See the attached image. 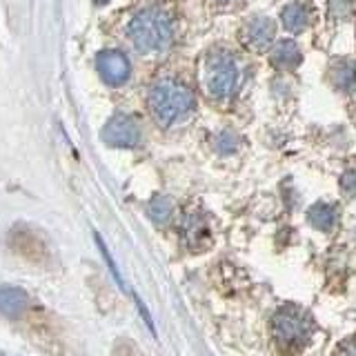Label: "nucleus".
<instances>
[{
	"label": "nucleus",
	"instance_id": "f3484780",
	"mask_svg": "<svg viewBox=\"0 0 356 356\" xmlns=\"http://www.w3.org/2000/svg\"><path fill=\"white\" fill-rule=\"evenodd\" d=\"M229 3H232V0H229Z\"/></svg>",
	"mask_w": 356,
	"mask_h": 356
},
{
	"label": "nucleus",
	"instance_id": "9b49d317",
	"mask_svg": "<svg viewBox=\"0 0 356 356\" xmlns=\"http://www.w3.org/2000/svg\"><path fill=\"white\" fill-rule=\"evenodd\" d=\"M307 218L316 229L330 232V229H334V225H337V209H334L332 205L318 203L307 211Z\"/></svg>",
	"mask_w": 356,
	"mask_h": 356
},
{
	"label": "nucleus",
	"instance_id": "423d86ee",
	"mask_svg": "<svg viewBox=\"0 0 356 356\" xmlns=\"http://www.w3.org/2000/svg\"><path fill=\"white\" fill-rule=\"evenodd\" d=\"M103 140L111 147H134L140 140V129L129 116H114L103 127Z\"/></svg>",
	"mask_w": 356,
	"mask_h": 356
},
{
	"label": "nucleus",
	"instance_id": "f257e3e1",
	"mask_svg": "<svg viewBox=\"0 0 356 356\" xmlns=\"http://www.w3.org/2000/svg\"><path fill=\"white\" fill-rule=\"evenodd\" d=\"M149 111L163 127H174L194 114L196 100L192 89L176 78H161L149 89Z\"/></svg>",
	"mask_w": 356,
	"mask_h": 356
},
{
	"label": "nucleus",
	"instance_id": "9d476101",
	"mask_svg": "<svg viewBox=\"0 0 356 356\" xmlns=\"http://www.w3.org/2000/svg\"><path fill=\"white\" fill-rule=\"evenodd\" d=\"M307 22H309V11L305 5H300V3H292V5H287L285 11H283V25L287 27V31H303L307 27Z\"/></svg>",
	"mask_w": 356,
	"mask_h": 356
},
{
	"label": "nucleus",
	"instance_id": "4468645a",
	"mask_svg": "<svg viewBox=\"0 0 356 356\" xmlns=\"http://www.w3.org/2000/svg\"><path fill=\"white\" fill-rule=\"evenodd\" d=\"M229 134H225V136H220V140H222V147H220V152H225V154H229L234 147H236V140L234 138H227Z\"/></svg>",
	"mask_w": 356,
	"mask_h": 356
},
{
	"label": "nucleus",
	"instance_id": "0eeeda50",
	"mask_svg": "<svg viewBox=\"0 0 356 356\" xmlns=\"http://www.w3.org/2000/svg\"><path fill=\"white\" fill-rule=\"evenodd\" d=\"M274 22L267 16H256L245 25V40L252 49L263 51L272 44L274 40Z\"/></svg>",
	"mask_w": 356,
	"mask_h": 356
},
{
	"label": "nucleus",
	"instance_id": "f8f14e48",
	"mask_svg": "<svg viewBox=\"0 0 356 356\" xmlns=\"http://www.w3.org/2000/svg\"><path fill=\"white\" fill-rule=\"evenodd\" d=\"M332 81L337 83L339 89H352L356 85V67L352 63H339L332 72Z\"/></svg>",
	"mask_w": 356,
	"mask_h": 356
},
{
	"label": "nucleus",
	"instance_id": "6e6552de",
	"mask_svg": "<svg viewBox=\"0 0 356 356\" xmlns=\"http://www.w3.org/2000/svg\"><path fill=\"white\" fill-rule=\"evenodd\" d=\"M29 307V296L20 287H0V312L9 318H20Z\"/></svg>",
	"mask_w": 356,
	"mask_h": 356
},
{
	"label": "nucleus",
	"instance_id": "f03ea898",
	"mask_svg": "<svg viewBox=\"0 0 356 356\" xmlns=\"http://www.w3.org/2000/svg\"><path fill=\"white\" fill-rule=\"evenodd\" d=\"M176 25L170 11L149 7L129 20L127 36L138 51H163L174 42Z\"/></svg>",
	"mask_w": 356,
	"mask_h": 356
},
{
	"label": "nucleus",
	"instance_id": "dca6fc26",
	"mask_svg": "<svg viewBox=\"0 0 356 356\" xmlns=\"http://www.w3.org/2000/svg\"><path fill=\"white\" fill-rule=\"evenodd\" d=\"M94 3H96V5H107L109 0H94Z\"/></svg>",
	"mask_w": 356,
	"mask_h": 356
},
{
	"label": "nucleus",
	"instance_id": "ddd939ff",
	"mask_svg": "<svg viewBox=\"0 0 356 356\" xmlns=\"http://www.w3.org/2000/svg\"><path fill=\"white\" fill-rule=\"evenodd\" d=\"M172 214V203L163 196H156L152 203H149V216L156 220V222H165Z\"/></svg>",
	"mask_w": 356,
	"mask_h": 356
},
{
	"label": "nucleus",
	"instance_id": "2eb2a0df",
	"mask_svg": "<svg viewBox=\"0 0 356 356\" xmlns=\"http://www.w3.org/2000/svg\"><path fill=\"white\" fill-rule=\"evenodd\" d=\"M343 356H356V343H350L343 348Z\"/></svg>",
	"mask_w": 356,
	"mask_h": 356
},
{
	"label": "nucleus",
	"instance_id": "7ed1b4c3",
	"mask_svg": "<svg viewBox=\"0 0 356 356\" xmlns=\"http://www.w3.org/2000/svg\"><path fill=\"white\" fill-rule=\"evenodd\" d=\"M203 85L207 89V94L216 100L229 98L236 92L238 85V63L227 49H209L203 58Z\"/></svg>",
	"mask_w": 356,
	"mask_h": 356
},
{
	"label": "nucleus",
	"instance_id": "20e7f679",
	"mask_svg": "<svg viewBox=\"0 0 356 356\" xmlns=\"http://www.w3.org/2000/svg\"><path fill=\"white\" fill-rule=\"evenodd\" d=\"M312 318L296 305H285L276 312L272 321V334L276 345L287 354H296L307 345L312 337Z\"/></svg>",
	"mask_w": 356,
	"mask_h": 356
},
{
	"label": "nucleus",
	"instance_id": "39448f33",
	"mask_svg": "<svg viewBox=\"0 0 356 356\" xmlns=\"http://www.w3.org/2000/svg\"><path fill=\"white\" fill-rule=\"evenodd\" d=\"M96 67L103 81L109 85H122L131 74L129 58L120 49H105L96 56Z\"/></svg>",
	"mask_w": 356,
	"mask_h": 356
},
{
	"label": "nucleus",
	"instance_id": "1a4fd4ad",
	"mask_svg": "<svg viewBox=\"0 0 356 356\" xmlns=\"http://www.w3.org/2000/svg\"><path fill=\"white\" fill-rule=\"evenodd\" d=\"M300 58H303V56H300L298 47L294 42H289V40L281 42L272 51V63L276 67H281V70H294V67L300 65Z\"/></svg>",
	"mask_w": 356,
	"mask_h": 356
}]
</instances>
